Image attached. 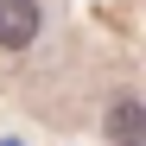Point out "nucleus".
Segmentation results:
<instances>
[{
    "mask_svg": "<svg viewBox=\"0 0 146 146\" xmlns=\"http://www.w3.org/2000/svg\"><path fill=\"white\" fill-rule=\"evenodd\" d=\"M38 26H44L38 0H0V44H7V51H26L38 38Z\"/></svg>",
    "mask_w": 146,
    "mask_h": 146,
    "instance_id": "obj_1",
    "label": "nucleus"
},
{
    "mask_svg": "<svg viewBox=\"0 0 146 146\" xmlns=\"http://www.w3.org/2000/svg\"><path fill=\"white\" fill-rule=\"evenodd\" d=\"M108 140L114 146H146V102L114 95V102H108Z\"/></svg>",
    "mask_w": 146,
    "mask_h": 146,
    "instance_id": "obj_2",
    "label": "nucleus"
}]
</instances>
